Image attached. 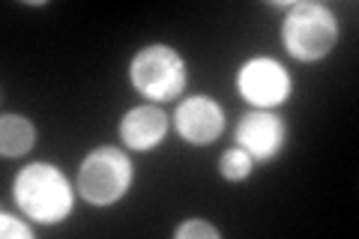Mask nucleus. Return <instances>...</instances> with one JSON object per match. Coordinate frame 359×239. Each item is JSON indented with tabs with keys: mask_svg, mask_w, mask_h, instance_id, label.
<instances>
[{
	"mask_svg": "<svg viewBox=\"0 0 359 239\" xmlns=\"http://www.w3.org/2000/svg\"><path fill=\"white\" fill-rule=\"evenodd\" d=\"M252 168H255L252 156L245 153V150H240V146H231V150H224L222 158H219V174L228 179V183H240V179H245V177L252 174Z\"/></svg>",
	"mask_w": 359,
	"mask_h": 239,
	"instance_id": "9d476101",
	"label": "nucleus"
},
{
	"mask_svg": "<svg viewBox=\"0 0 359 239\" xmlns=\"http://www.w3.org/2000/svg\"><path fill=\"white\" fill-rule=\"evenodd\" d=\"M0 236L4 239H30L33 231L27 224H21L18 219H13L9 212H0Z\"/></svg>",
	"mask_w": 359,
	"mask_h": 239,
	"instance_id": "f8f14e48",
	"label": "nucleus"
},
{
	"mask_svg": "<svg viewBox=\"0 0 359 239\" xmlns=\"http://www.w3.org/2000/svg\"><path fill=\"white\" fill-rule=\"evenodd\" d=\"M33 144H36L33 123L21 114H4V120H0V153L6 158H15L25 156Z\"/></svg>",
	"mask_w": 359,
	"mask_h": 239,
	"instance_id": "1a4fd4ad",
	"label": "nucleus"
},
{
	"mask_svg": "<svg viewBox=\"0 0 359 239\" xmlns=\"http://www.w3.org/2000/svg\"><path fill=\"white\" fill-rule=\"evenodd\" d=\"M233 138H237L240 150L252 156V162H273L282 153L287 132L282 117H276L269 111H252L237 123Z\"/></svg>",
	"mask_w": 359,
	"mask_h": 239,
	"instance_id": "423d86ee",
	"label": "nucleus"
},
{
	"mask_svg": "<svg viewBox=\"0 0 359 239\" xmlns=\"http://www.w3.org/2000/svg\"><path fill=\"white\" fill-rule=\"evenodd\" d=\"M129 81L144 99L168 102L186 90V60L171 45H147L132 57Z\"/></svg>",
	"mask_w": 359,
	"mask_h": 239,
	"instance_id": "7ed1b4c3",
	"label": "nucleus"
},
{
	"mask_svg": "<svg viewBox=\"0 0 359 239\" xmlns=\"http://www.w3.org/2000/svg\"><path fill=\"white\" fill-rule=\"evenodd\" d=\"M174 236L177 239H219V231L212 227L210 221H201V219H189L183 224L174 227Z\"/></svg>",
	"mask_w": 359,
	"mask_h": 239,
	"instance_id": "9b49d317",
	"label": "nucleus"
},
{
	"mask_svg": "<svg viewBox=\"0 0 359 239\" xmlns=\"http://www.w3.org/2000/svg\"><path fill=\"white\" fill-rule=\"evenodd\" d=\"M237 90L240 96L257 111H269L285 105L294 81H290L287 69L273 57H252L245 60L237 72Z\"/></svg>",
	"mask_w": 359,
	"mask_h": 239,
	"instance_id": "39448f33",
	"label": "nucleus"
},
{
	"mask_svg": "<svg viewBox=\"0 0 359 239\" xmlns=\"http://www.w3.org/2000/svg\"><path fill=\"white\" fill-rule=\"evenodd\" d=\"M15 207L39 224H57L72 212V186L60 168L33 162L18 170L13 183Z\"/></svg>",
	"mask_w": 359,
	"mask_h": 239,
	"instance_id": "f257e3e1",
	"label": "nucleus"
},
{
	"mask_svg": "<svg viewBox=\"0 0 359 239\" xmlns=\"http://www.w3.org/2000/svg\"><path fill=\"white\" fill-rule=\"evenodd\" d=\"M132 179H135V170L126 153L114 150V146H99V150H93L81 162L78 191L93 207H111V203H117L129 191Z\"/></svg>",
	"mask_w": 359,
	"mask_h": 239,
	"instance_id": "20e7f679",
	"label": "nucleus"
},
{
	"mask_svg": "<svg viewBox=\"0 0 359 239\" xmlns=\"http://www.w3.org/2000/svg\"><path fill=\"white\" fill-rule=\"evenodd\" d=\"M339 39V21L323 4H311V0H299L287 9L282 21V42L287 54L299 63L323 60Z\"/></svg>",
	"mask_w": 359,
	"mask_h": 239,
	"instance_id": "f03ea898",
	"label": "nucleus"
},
{
	"mask_svg": "<svg viewBox=\"0 0 359 239\" xmlns=\"http://www.w3.org/2000/svg\"><path fill=\"white\" fill-rule=\"evenodd\" d=\"M177 135L192 146L212 144L224 132V111L210 96H189L177 108Z\"/></svg>",
	"mask_w": 359,
	"mask_h": 239,
	"instance_id": "0eeeda50",
	"label": "nucleus"
},
{
	"mask_svg": "<svg viewBox=\"0 0 359 239\" xmlns=\"http://www.w3.org/2000/svg\"><path fill=\"white\" fill-rule=\"evenodd\" d=\"M168 132V117L162 108L156 105H138L129 108L120 120V138L129 150L147 153L153 146H159Z\"/></svg>",
	"mask_w": 359,
	"mask_h": 239,
	"instance_id": "6e6552de",
	"label": "nucleus"
}]
</instances>
